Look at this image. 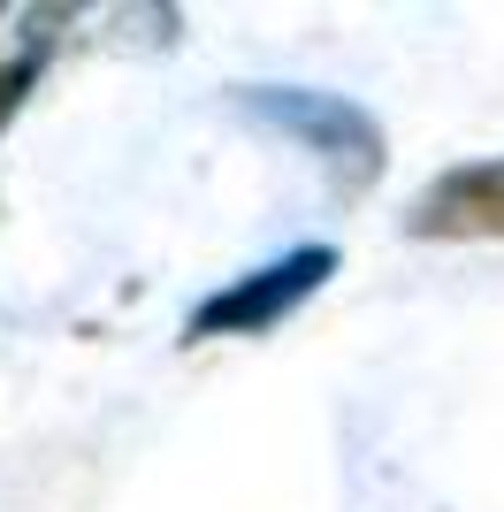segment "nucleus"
<instances>
[{"label":"nucleus","mask_w":504,"mask_h":512,"mask_svg":"<svg viewBox=\"0 0 504 512\" xmlns=\"http://www.w3.org/2000/svg\"><path fill=\"white\" fill-rule=\"evenodd\" d=\"M329 276H336V245H298V253L222 283V291L184 321V337H268L275 321H291Z\"/></svg>","instance_id":"obj_2"},{"label":"nucleus","mask_w":504,"mask_h":512,"mask_svg":"<svg viewBox=\"0 0 504 512\" xmlns=\"http://www.w3.org/2000/svg\"><path fill=\"white\" fill-rule=\"evenodd\" d=\"M245 107L260 123H275L283 138L314 146V161L329 169L336 199H359L382 176V123L344 92H298V85H260L245 92Z\"/></svg>","instance_id":"obj_1"},{"label":"nucleus","mask_w":504,"mask_h":512,"mask_svg":"<svg viewBox=\"0 0 504 512\" xmlns=\"http://www.w3.org/2000/svg\"><path fill=\"white\" fill-rule=\"evenodd\" d=\"M413 237H504V153L497 161H459L405 207Z\"/></svg>","instance_id":"obj_3"}]
</instances>
